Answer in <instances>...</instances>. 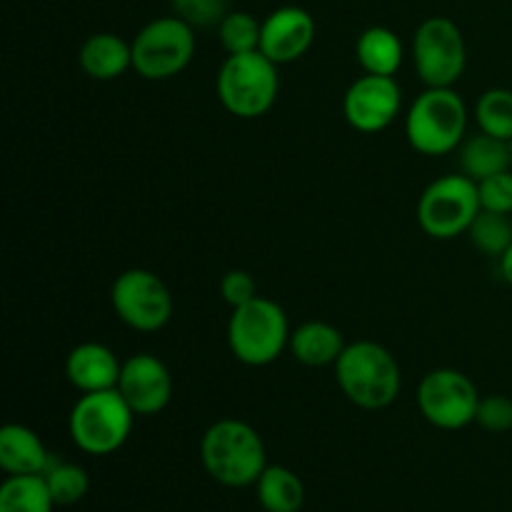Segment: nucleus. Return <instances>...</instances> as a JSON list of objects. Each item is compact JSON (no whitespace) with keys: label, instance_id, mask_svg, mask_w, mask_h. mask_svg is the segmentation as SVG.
I'll list each match as a JSON object with an SVG mask.
<instances>
[{"label":"nucleus","instance_id":"f257e3e1","mask_svg":"<svg viewBox=\"0 0 512 512\" xmlns=\"http://www.w3.org/2000/svg\"><path fill=\"white\" fill-rule=\"evenodd\" d=\"M335 380L353 405L363 410H383L398 400L403 375L395 355L373 340L345 345L335 363Z\"/></svg>","mask_w":512,"mask_h":512},{"label":"nucleus","instance_id":"f03ea898","mask_svg":"<svg viewBox=\"0 0 512 512\" xmlns=\"http://www.w3.org/2000/svg\"><path fill=\"white\" fill-rule=\"evenodd\" d=\"M200 460L210 478L228 488L255 485L268 468L258 430L235 418L218 420L205 430L200 440Z\"/></svg>","mask_w":512,"mask_h":512},{"label":"nucleus","instance_id":"7ed1b4c3","mask_svg":"<svg viewBox=\"0 0 512 512\" xmlns=\"http://www.w3.org/2000/svg\"><path fill=\"white\" fill-rule=\"evenodd\" d=\"M468 128L465 100L453 88H425L405 115V135L413 150L428 158L460 148Z\"/></svg>","mask_w":512,"mask_h":512},{"label":"nucleus","instance_id":"20e7f679","mask_svg":"<svg viewBox=\"0 0 512 512\" xmlns=\"http://www.w3.org/2000/svg\"><path fill=\"white\" fill-rule=\"evenodd\" d=\"M215 90L230 115L243 120L260 118L278 100V65L260 50L228 55L218 70Z\"/></svg>","mask_w":512,"mask_h":512},{"label":"nucleus","instance_id":"39448f33","mask_svg":"<svg viewBox=\"0 0 512 512\" xmlns=\"http://www.w3.org/2000/svg\"><path fill=\"white\" fill-rule=\"evenodd\" d=\"M288 315L275 300L258 295L250 303L233 308L228 323V345L235 360L250 368L275 363L290 345Z\"/></svg>","mask_w":512,"mask_h":512},{"label":"nucleus","instance_id":"423d86ee","mask_svg":"<svg viewBox=\"0 0 512 512\" xmlns=\"http://www.w3.org/2000/svg\"><path fill=\"white\" fill-rule=\"evenodd\" d=\"M135 413L118 388L83 393L73 405L68 430L73 443L88 455H110L120 450L133 430Z\"/></svg>","mask_w":512,"mask_h":512},{"label":"nucleus","instance_id":"0eeeda50","mask_svg":"<svg viewBox=\"0 0 512 512\" xmlns=\"http://www.w3.org/2000/svg\"><path fill=\"white\" fill-rule=\"evenodd\" d=\"M133 70L145 80H168L183 73L195 55V28L178 15L150 20L130 40Z\"/></svg>","mask_w":512,"mask_h":512},{"label":"nucleus","instance_id":"6e6552de","mask_svg":"<svg viewBox=\"0 0 512 512\" xmlns=\"http://www.w3.org/2000/svg\"><path fill=\"white\" fill-rule=\"evenodd\" d=\"M478 213V183L463 173L443 175L430 183L418 200L420 228L435 240H453L468 233Z\"/></svg>","mask_w":512,"mask_h":512},{"label":"nucleus","instance_id":"1a4fd4ad","mask_svg":"<svg viewBox=\"0 0 512 512\" xmlns=\"http://www.w3.org/2000/svg\"><path fill=\"white\" fill-rule=\"evenodd\" d=\"M413 63L425 88H453L468 65L463 30L443 15L423 20L413 35Z\"/></svg>","mask_w":512,"mask_h":512},{"label":"nucleus","instance_id":"9d476101","mask_svg":"<svg viewBox=\"0 0 512 512\" xmlns=\"http://www.w3.org/2000/svg\"><path fill=\"white\" fill-rule=\"evenodd\" d=\"M115 315L138 333H155L165 328L173 315V295L160 275L145 268H130L115 278L110 288Z\"/></svg>","mask_w":512,"mask_h":512},{"label":"nucleus","instance_id":"9b49d317","mask_svg":"<svg viewBox=\"0 0 512 512\" xmlns=\"http://www.w3.org/2000/svg\"><path fill=\"white\" fill-rule=\"evenodd\" d=\"M480 393L473 380L455 368L430 370L418 385V408L430 425L460 430L475 423Z\"/></svg>","mask_w":512,"mask_h":512},{"label":"nucleus","instance_id":"f8f14e48","mask_svg":"<svg viewBox=\"0 0 512 512\" xmlns=\"http://www.w3.org/2000/svg\"><path fill=\"white\" fill-rule=\"evenodd\" d=\"M403 108V90L390 75H370L355 80L343 98L345 120L360 133H380L395 123Z\"/></svg>","mask_w":512,"mask_h":512},{"label":"nucleus","instance_id":"ddd939ff","mask_svg":"<svg viewBox=\"0 0 512 512\" xmlns=\"http://www.w3.org/2000/svg\"><path fill=\"white\" fill-rule=\"evenodd\" d=\"M118 390L135 415L150 418L168 408L173 398V378L163 360L150 353H138L123 360Z\"/></svg>","mask_w":512,"mask_h":512},{"label":"nucleus","instance_id":"4468645a","mask_svg":"<svg viewBox=\"0 0 512 512\" xmlns=\"http://www.w3.org/2000/svg\"><path fill=\"white\" fill-rule=\"evenodd\" d=\"M315 40L313 15L298 5H283L263 20L260 30V53L275 65H288L303 58Z\"/></svg>","mask_w":512,"mask_h":512},{"label":"nucleus","instance_id":"2eb2a0df","mask_svg":"<svg viewBox=\"0 0 512 512\" xmlns=\"http://www.w3.org/2000/svg\"><path fill=\"white\" fill-rule=\"evenodd\" d=\"M123 363L103 343H80L65 360V375L80 393H100L118 388Z\"/></svg>","mask_w":512,"mask_h":512},{"label":"nucleus","instance_id":"dca6fc26","mask_svg":"<svg viewBox=\"0 0 512 512\" xmlns=\"http://www.w3.org/2000/svg\"><path fill=\"white\" fill-rule=\"evenodd\" d=\"M78 63L88 78L108 83L133 68V48L115 33H95L80 45Z\"/></svg>","mask_w":512,"mask_h":512},{"label":"nucleus","instance_id":"f3484780","mask_svg":"<svg viewBox=\"0 0 512 512\" xmlns=\"http://www.w3.org/2000/svg\"><path fill=\"white\" fill-rule=\"evenodd\" d=\"M50 460L35 430L15 423L0 430V468L8 475H43Z\"/></svg>","mask_w":512,"mask_h":512},{"label":"nucleus","instance_id":"a211bd4d","mask_svg":"<svg viewBox=\"0 0 512 512\" xmlns=\"http://www.w3.org/2000/svg\"><path fill=\"white\" fill-rule=\"evenodd\" d=\"M290 353L298 363L308 368H325L335 365L345 350L343 333L335 325L323 320H308L290 333Z\"/></svg>","mask_w":512,"mask_h":512},{"label":"nucleus","instance_id":"6ab92c4d","mask_svg":"<svg viewBox=\"0 0 512 512\" xmlns=\"http://www.w3.org/2000/svg\"><path fill=\"white\" fill-rule=\"evenodd\" d=\"M460 173L470 180H480L498 175L512 168V145L508 140L493 138L488 133H478L473 138H465L458 148Z\"/></svg>","mask_w":512,"mask_h":512},{"label":"nucleus","instance_id":"aec40b11","mask_svg":"<svg viewBox=\"0 0 512 512\" xmlns=\"http://www.w3.org/2000/svg\"><path fill=\"white\" fill-rule=\"evenodd\" d=\"M355 55L365 73L395 78L405 58L403 40L395 30L385 28V25H373L360 33L358 43H355Z\"/></svg>","mask_w":512,"mask_h":512},{"label":"nucleus","instance_id":"412c9836","mask_svg":"<svg viewBox=\"0 0 512 512\" xmlns=\"http://www.w3.org/2000/svg\"><path fill=\"white\" fill-rule=\"evenodd\" d=\"M258 500L268 512H298L305 503V488L298 475L280 465H268L255 483Z\"/></svg>","mask_w":512,"mask_h":512},{"label":"nucleus","instance_id":"4be33fe9","mask_svg":"<svg viewBox=\"0 0 512 512\" xmlns=\"http://www.w3.org/2000/svg\"><path fill=\"white\" fill-rule=\"evenodd\" d=\"M55 500L43 475H10L0 488V512H53Z\"/></svg>","mask_w":512,"mask_h":512},{"label":"nucleus","instance_id":"5701e85b","mask_svg":"<svg viewBox=\"0 0 512 512\" xmlns=\"http://www.w3.org/2000/svg\"><path fill=\"white\" fill-rule=\"evenodd\" d=\"M475 123L480 133L512 143V90L490 88L475 103Z\"/></svg>","mask_w":512,"mask_h":512},{"label":"nucleus","instance_id":"b1692460","mask_svg":"<svg viewBox=\"0 0 512 512\" xmlns=\"http://www.w3.org/2000/svg\"><path fill=\"white\" fill-rule=\"evenodd\" d=\"M468 238L470 243H473V248H478L480 253L493 255V258H503L505 250L512 245L510 215L490 213V210L480 208L473 225L468 228Z\"/></svg>","mask_w":512,"mask_h":512},{"label":"nucleus","instance_id":"393cba45","mask_svg":"<svg viewBox=\"0 0 512 512\" xmlns=\"http://www.w3.org/2000/svg\"><path fill=\"white\" fill-rule=\"evenodd\" d=\"M260 23L255 15L245 13V10H230L218 25V40L228 55L240 53H253L260 50Z\"/></svg>","mask_w":512,"mask_h":512},{"label":"nucleus","instance_id":"a878e982","mask_svg":"<svg viewBox=\"0 0 512 512\" xmlns=\"http://www.w3.org/2000/svg\"><path fill=\"white\" fill-rule=\"evenodd\" d=\"M45 483H48L50 495H53L55 505H73L85 498L88 493V475L80 465L63 463V460H50L48 468L43 473Z\"/></svg>","mask_w":512,"mask_h":512},{"label":"nucleus","instance_id":"bb28decb","mask_svg":"<svg viewBox=\"0 0 512 512\" xmlns=\"http://www.w3.org/2000/svg\"><path fill=\"white\" fill-rule=\"evenodd\" d=\"M173 15L185 20L193 28H210L230 13L228 0H170Z\"/></svg>","mask_w":512,"mask_h":512},{"label":"nucleus","instance_id":"cd10ccee","mask_svg":"<svg viewBox=\"0 0 512 512\" xmlns=\"http://www.w3.org/2000/svg\"><path fill=\"white\" fill-rule=\"evenodd\" d=\"M480 208L490 213L512 215V168L478 183Z\"/></svg>","mask_w":512,"mask_h":512},{"label":"nucleus","instance_id":"c85d7f7f","mask_svg":"<svg viewBox=\"0 0 512 512\" xmlns=\"http://www.w3.org/2000/svg\"><path fill=\"white\" fill-rule=\"evenodd\" d=\"M475 423L488 430V433H508V430H512V400L508 395L480 398Z\"/></svg>","mask_w":512,"mask_h":512},{"label":"nucleus","instance_id":"c756f323","mask_svg":"<svg viewBox=\"0 0 512 512\" xmlns=\"http://www.w3.org/2000/svg\"><path fill=\"white\" fill-rule=\"evenodd\" d=\"M220 298L230 305V308H240V305L250 303L258 298V283L245 270H228L220 278Z\"/></svg>","mask_w":512,"mask_h":512},{"label":"nucleus","instance_id":"7c9ffc66","mask_svg":"<svg viewBox=\"0 0 512 512\" xmlns=\"http://www.w3.org/2000/svg\"><path fill=\"white\" fill-rule=\"evenodd\" d=\"M500 275L505 278V283L512 285V245L505 250L503 258H500Z\"/></svg>","mask_w":512,"mask_h":512},{"label":"nucleus","instance_id":"2f4dec72","mask_svg":"<svg viewBox=\"0 0 512 512\" xmlns=\"http://www.w3.org/2000/svg\"><path fill=\"white\" fill-rule=\"evenodd\" d=\"M510 145H512V143H510Z\"/></svg>","mask_w":512,"mask_h":512}]
</instances>
